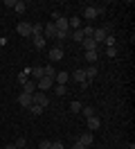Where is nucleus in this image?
<instances>
[{
	"instance_id": "7",
	"label": "nucleus",
	"mask_w": 135,
	"mask_h": 149,
	"mask_svg": "<svg viewBox=\"0 0 135 149\" xmlns=\"http://www.w3.org/2000/svg\"><path fill=\"white\" fill-rule=\"evenodd\" d=\"M47 56H50V61H52V63H56V61H61V59H63V47H61V45L52 47V50L47 52Z\"/></svg>"
},
{
	"instance_id": "18",
	"label": "nucleus",
	"mask_w": 135,
	"mask_h": 149,
	"mask_svg": "<svg viewBox=\"0 0 135 149\" xmlns=\"http://www.w3.org/2000/svg\"><path fill=\"white\" fill-rule=\"evenodd\" d=\"M32 77H34L36 81H38L41 77H45V72H43V65H34V68H32Z\"/></svg>"
},
{
	"instance_id": "29",
	"label": "nucleus",
	"mask_w": 135,
	"mask_h": 149,
	"mask_svg": "<svg viewBox=\"0 0 135 149\" xmlns=\"http://www.w3.org/2000/svg\"><path fill=\"white\" fill-rule=\"evenodd\" d=\"M81 113H83L86 118H92V115H95V111H92L90 106H83V109H81Z\"/></svg>"
},
{
	"instance_id": "38",
	"label": "nucleus",
	"mask_w": 135,
	"mask_h": 149,
	"mask_svg": "<svg viewBox=\"0 0 135 149\" xmlns=\"http://www.w3.org/2000/svg\"><path fill=\"white\" fill-rule=\"evenodd\" d=\"M5 149H18V147H16V145H14V142H11V145H7V147H5Z\"/></svg>"
},
{
	"instance_id": "34",
	"label": "nucleus",
	"mask_w": 135,
	"mask_h": 149,
	"mask_svg": "<svg viewBox=\"0 0 135 149\" xmlns=\"http://www.w3.org/2000/svg\"><path fill=\"white\" fill-rule=\"evenodd\" d=\"M50 147H52V142H50V140H43V142H41V147H38V149H50Z\"/></svg>"
},
{
	"instance_id": "33",
	"label": "nucleus",
	"mask_w": 135,
	"mask_h": 149,
	"mask_svg": "<svg viewBox=\"0 0 135 149\" xmlns=\"http://www.w3.org/2000/svg\"><path fill=\"white\" fill-rule=\"evenodd\" d=\"M50 149H65V147H63L61 140H56V142H52V147H50Z\"/></svg>"
},
{
	"instance_id": "3",
	"label": "nucleus",
	"mask_w": 135,
	"mask_h": 149,
	"mask_svg": "<svg viewBox=\"0 0 135 149\" xmlns=\"http://www.w3.org/2000/svg\"><path fill=\"white\" fill-rule=\"evenodd\" d=\"M52 86H54V79H52V77H41V79L36 81V91L45 93V91H50Z\"/></svg>"
},
{
	"instance_id": "4",
	"label": "nucleus",
	"mask_w": 135,
	"mask_h": 149,
	"mask_svg": "<svg viewBox=\"0 0 135 149\" xmlns=\"http://www.w3.org/2000/svg\"><path fill=\"white\" fill-rule=\"evenodd\" d=\"M77 142H81L83 147L88 149V147H92V142H95V136H92L90 131H83V133H81L79 138H77Z\"/></svg>"
},
{
	"instance_id": "30",
	"label": "nucleus",
	"mask_w": 135,
	"mask_h": 149,
	"mask_svg": "<svg viewBox=\"0 0 135 149\" xmlns=\"http://www.w3.org/2000/svg\"><path fill=\"white\" fill-rule=\"evenodd\" d=\"M106 54L110 56V59H115L117 56V47H106Z\"/></svg>"
},
{
	"instance_id": "24",
	"label": "nucleus",
	"mask_w": 135,
	"mask_h": 149,
	"mask_svg": "<svg viewBox=\"0 0 135 149\" xmlns=\"http://www.w3.org/2000/svg\"><path fill=\"white\" fill-rule=\"evenodd\" d=\"M81 109H83V104H81V102H72L70 104V111L72 113H81Z\"/></svg>"
},
{
	"instance_id": "25",
	"label": "nucleus",
	"mask_w": 135,
	"mask_h": 149,
	"mask_svg": "<svg viewBox=\"0 0 135 149\" xmlns=\"http://www.w3.org/2000/svg\"><path fill=\"white\" fill-rule=\"evenodd\" d=\"M29 113H32V115H41V113H43V109H41L38 104H32V106H29Z\"/></svg>"
},
{
	"instance_id": "37",
	"label": "nucleus",
	"mask_w": 135,
	"mask_h": 149,
	"mask_svg": "<svg viewBox=\"0 0 135 149\" xmlns=\"http://www.w3.org/2000/svg\"><path fill=\"white\" fill-rule=\"evenodd\" d=\"M0 45H7V36H0Z\"/></svg>"
},
{
	"instance_id": "27",
	"label": "nucleus",
	"mask_w": 135,
	"mask_h": 149,
	"mask_svg": "<svg viewBox=\"0 0 135 149\" xmlns=\"http://www.w3.org/2000/svg\"><path fill=\"white\" fill-rule=\"evenodd\" d=\"M70 38V32H56V41H65Z\"/></svg>"
},
{
	"instance_id": "1",
	"label": "nucleus",
	"mask_w": 135,
	"mask_h": 149,
	"mask_svg": "<svg viewBox=\"0 0 135 149\" xmlns=\"http://www.w3.org/2000/svg\"><path fill=\"white\" fill-rule=\"evenodd\" d=\"M104 11H106V7H90V5H88V7L83 9V18H86V20H95L97 16H101Z\"/></svg>"
},
{
	"instance_id": "11",
	"label": "nucleus",
	"mask_w": 135,
	"mask_h": 149,
	"mask_svg": "<svg viewBox=\"0 0 135 149\" xmlns=\"http://www.w3.org/2000/svg\"><path fill=\"white\" fill-rule=\"evenodd\" d=\"M81 45H83V50H86V52H97V43H95V41H92V36H88V38H83V41H81Z\"/></svg>"
},
{
	"instance_id": "2",
	"label": "nucleus",
	"mask_w": 135,
	"mask_h": 149,
	"mask_svg": "<svg viewBox=\"0 0 135 149\" xmlns=\"http://www.w3.org/2000/svg\"><path fill=\"white\" fill-rule=\"evenodd\" d=\"M108 32H110V27H108V25L95 29V32H92V41H95L97 45H99V43H104V41H106V36H108Z\"/></svg>"
},
{
	"instance_id": "21",
	"label": "nucleus",
	"mask_w": 135,
	"mask_h": 149,
	"mask_svg": "<svg viewBox=\"0 0 135 149\" xmlns=\"http://www.w3.org/2000/svg\"><path fill=\"white\" fill-rule=\"evenodd\" d=\"M72 79H74V81H79V84H83V81H86V72H83V70H74Z\"/></svg>"
},
{
	"instance_id": "39",
	"label": "nucleus",
	"mask_w": 135,
	"mask_h": 149,
	"mask_svg": "<svg viewBox=\"0 0 135 149\" xmlns=\"http://www.w3.org/2000/svg\"><path fill=\"white\" fill-rule=\"evenodd\" d=\"M23 149H27V147H23Z\"/></svg>"
},
{
	"instance_id": "5",
	"label": "nucleus",
	"mask_w": 135,
	"mask_h": 149,
	"mask_svg": "<svg viewBox=\"0 0 135 149\" xmlns=\"http://www.w3.org/2000/svg\"><path fill=\"white\" fill-rule=\"evenodd\" d=\"M18 104H20L23 109H29V106L34 104V95H29V93H20V95H18Z\"/></svg>"
},
{
	"instance_id": "28",
	"label": "nucleus",
	"mask_w": 135,
	"mask_h": 149,
	"mask_svg": "<svg viewBox=\"0 0 135 149\" xmlns=\"http://www.w3.org/2000/svg\"><path fill=\"white\" fill-rule=\"evenodd\" d=\"M104 43H106L108 47H115V36H113V34H108V36H106V41H104Z\"/></svg>"
},
{
	"instance_id": "23",
	"label": "nucleus",
	"mask_w": 135,
	"mask_h": 149,
	"mask_svg": "<svg viewBox=\"0 0 135 149\" xmlns=\"http://www.w3.org/2000/svg\"><path fill=\"white\" fill-rule=\"evenodd\" d=\"M86 61H88L90 65H95V61H97V52H86Z\"/></svg>"
},
{
	"instance_id": "20",
	"label": "nucleus",
	"mask_w": 135,
	"mask_h": 149,
	"mask_svg": "<svg viewBox=\"0 0 135 149\" xmlns=\"http://www.w3.org/2000/svg\"><path fill=\"white\" fill-rule=\"evenodd\" d=\"M70 38L72 41H77V43H81V41H83V32H81V29H74V32H70Z\"/></svg>"
},
{
	"instance_id": "12",
	"label": "nucleus",
	"mask_w": 135,
	"mask_h": 149,
	"mask_svg": "<svg viewBox=\"0 0 135 149\" xmlns=\"http://www.w3.org/2000/svg\"><path fill=\"white\" fill-rule=\"evenodd\" d=\"M23 93H29V95L36 93V79H27L25 84H23Z\"/></svg>"
},
{
	"instance_id": "22",
	"label": "nucleus",
	"mask_w": 135,
	"mask_h": 149,
	"mask_svg": "<svg viewBox=\"0 0 135 149\" xmlns=\"http://www.w3.org/2000/svg\"><path fill=\"white\" fill-rule=\"evenodd\" d=\"M43 34V23H32V36Z\"/></svg>"
},
{
	"instance_id": "36",
	"label": "nucleus",
	"mask_w": 135,
	"mask_h": 149,
	"mask_svg": "<svg viewBox=\"0 0 135 149\" xmlns=\"http://www.w3.org/2000/svg\"><path fill=\"white\" fill-rule=\"evenodd\" d=\"M72 149H86V147H83L81 142H77V140H74V145H72Z\"/></svg>"
},
{
	"instance_id": "19",
	"label": "nucleus",
	"mask_w": 135,
	"mask_h": 149,
	"mask_svg": "<svg viewBox=\"0 0 135 149\" xmlns=\"http://www.w3.org/2000/svg\"><path fill=\"white\" fill-rule=\"evenodd\" d=\"M43 72H45V77H52V79H54V77H56V68H54L52 63H50V65H43Z\"/></svg>"
},
{
	"instance_id": "17",
	"label": "nucleus",
	"mask_w": 135,
	"mask_h": 149,
	"mask_svg": "<svg viewBox=\"0 0 135 149\" xmlns=\"http://www.w3.org/2000/svg\"><path fill=\"white\" fill-rule=\"evenodd\" d=\"M83 72H86V79H90V81H92V79L97 77V65H88Z\"/></svg>"
},
{
	"instance_id": "16",
	"label": "nucleus",
	"mask_w": 135,
	"mask_h": 149,
	"mask_svg": "<svg viewBox=\"0 0 135 149\" xmlns=\"http://www.w3.org/2000/svg\"><path fill=\"white\" fill-rule=\"evenodd\" d=\"M99 127H101V120H99L97 115H92V118H88V129H90V131H97Z\"/></svg>"
},
{
	"instance_id": "6",
	"label": "nucleus",
	"mask_w": 135,
	"mask_h": 149,
	"mask_svg": "<svg viewBox=\"0 0 135 149\" xmlns=\"http://www.w3.org/2000/svg\"><path fill=\"white\" fill-rule=\"evenodd\" d=\"M16 32H18V34H20V36H29V38H32V23H18V25H16Z\"/></svg>"
},
{
	"instance_id": "32",
	"label": "nucleus",
	"mask_w": 135,
	"mask_h": 149,
	"mask_svg": "<svg viewBox=\"0 0 135 149\" xmlns=\"http://www.w3.org/2000/svg\"><path fill=\"white\" fill-rule=\"evenodd\" d=\"M14 9H16L18 14H23V11H25V2H16V7H14Z\"/></svg>"
},
{
	"instance_id": "10",
	"label": "nucleus",
	"mask_w": 135,
	"mask_h": 149,
	"mask_svg": "<svg viewBox=\"0 0 135 149\" xmlns=\"http://www.w3.org/2000/svg\"><path fill=\"white\" fill-rule=\"evenodd\" d=\"M34 104H38L41 109H45V106H50V97H47V95H43L41 91H38V95L34 93Z\"/></svg>"
},
{
	"instance_id": "13",
	"label": "nucleus",
	"mask_w": 135,
	"mask_h": 149,
	"mask_svg": "<svg viewBox=\"0 0 135 149\" xmlns=\"http://www.w3.org/2000/svg\"><path fill=\"white\" fill-rule=\"evenodd\" d=\"M32 41H34V47H36V50H43L45 43H47L43 34H36V36H32Z\"/></svg>"
},
{
	"instance_id": "15",
	"label": "nucleus",
	"mask_w": 135,
	"mask_h": 149,
	"mask_svg": "<svg viewBox=\"0 0 135 149\" xmlns=\"http://www.w3.org/2000/svg\"><path fill=\"white\" fill-rule=\"evenodd\" d=\"M68 25H70L72 29H81L83 27V20H81L79 16H72V18H68Z\"/></svg>"
},
{
	"instance_id": "35",
	"label": "nucleus",
	"mask_w": 135,
	"mask_h": 149,
	"mask_svg": "<svg viewBox=\"0 0 135 149\" xmlns=\"http://www.w3.org/2000/svg\"><path fill=\"white\" fill-rule=\"evenodd\" d=\"M18 0H5V7H16Z\"/></svg>"
},
{
	"instance_id": "31",
	"label": "nucleus",
	"mask_w": 135,
	"mask_h": 149,
	"mask_svg": "<svg viewBox=\"0 0 135 149\" xmlns=\"http://www.w3.org/2000/svg\"><path fill=\"white\" fill-rule=\"evenodd\" d=\"M65 93H68V88L63 84H56V95H65Z\"/></svg>"
},
{
	"instance_id": "8",
	"label": "nucleus",
	"mask_w": 135,
	"mask_h": 149,
	"mask_svg": "<svg viewBox=\"0 0 135 149\" xmlns=\"http://www.w3.org/2000/svg\"><path fill=\"white\" fill-rule=\"evenodd\" d=\"M43 34H45V41H47V38H56V25H54V23H45L43 25Z\"/></svg>"
},
{
	"instance_id": "9",
	"label": "nucleus",
	"mask_w": 135,
	"mask_h": 149,
	"mask_svg": "<svg viewBox=\"0 0 135 149\" xmlns=\"http://www.w3.org/2000/svg\"><path fill=\"white\" fill-rule=\"evenodd\" d=\"M54 25H56V32H70V25H68V18H65V16H56Z\"/></svg>"
},
{
	"instance_id": "26",
	"label": "nucleus",
	"mask_w": 135,
	"mask_h": 149,
	"mask_svg": "<svg viewBox=\"0 0 135 149\" xmlns=\"http://www.w3.org/2000/svg\"><path fill=\"white\" fill-rule=\"evenodd\" d=\"M14 145H16L18 149H23V147H27V138H25V136H20V138H18L16 142H14Z\"/></svg>"
},
{
	"instance_id": "14",
	"label": "nucleus",
	"mask_w": 135,
	"mask_h": 149,
	"mask_svg": "<svg viewBox=\"0 0 135 149\" xmlns=\"http://www.w3.org/2000/svg\"><path fill=\"white\" fill-rule=\"evenodd\" d=\"M68 79H70V72H65V70H61V72H56V77H54V81L56 84H68Z\"/></svg>"
}]
</instances>
